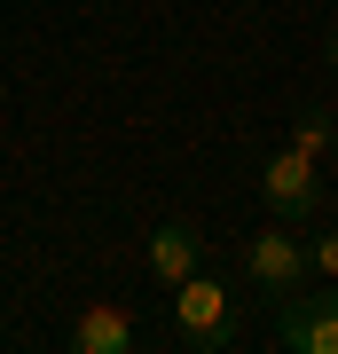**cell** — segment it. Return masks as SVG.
Segmentation results:
<instances>
[{
  "label": "cell",
  "instance_id": "obj_1",
  "mask_svg": "<svg viewBox=\"0 0 338 354\" xmlns=\"http://www.w3.org/2000/svg\"><path fill=\"white\" fill-rule=\"evenodd\" d=\"M244 339V299L228 291L220 276H181L173 283V346H189V354H228Z\"/></svg>",
  "mask_w": 338,
  "mask_h": 354
},
{
  "label": "cell",
  "instance_id": "obj_2",
  "mask_svg": "<svg viewBox=\"0 0 338 354\" xmlns=\"http://www.w3.org/2000/svg\"><path fill=\"white\" fill-rule=\"evenodd\" d=\"M260 197H267V213H276L283 228H314L323 221V197H330L323 189V158H307V150L283 142V150L260 165Z\"/></svg>",
  "mask_w": 338,
  "mask_h": 354
},
{
  "label": "cell",
  "instance_id": "obj_3",
  "mask_svg": "<svg viewBox=\"0 0 338 354\" xmlns=\"http://www.w3.org/2000/svg\"><path fill=\"white\" fill-rule=\"evenodd\" d=\"M307 276H314L307 268V236H291L283 221L260 228V236H244V283L260 291V299H291Z\"/></svg>",
  "mask_w": 338,
  "mask_h": 354
},
{
  "label": "cell",
  "instance_id": "obj_4",
  "mask_svg": "<svg viewBox=\"0 0 338 354\" xmlns=\"http://www.w3.org/2000/svg\"><path fill=\"white\" fill-rule=\"evenodd\" d=\"M276 346L283 354H338V283L330 291H291L276 299Z\"/></svg>",
  "mask_w": 338,
  "mask_h": 354
},
{
  "label": "cell",
  "instance_id": "obj_5",
  "mask_svg": "<svg viewBox=\"0 0 338 354\" xmlns=\"http://www.w3.org/2000/svg\"><path fill=\"white\" fill-rule=\"evenodd\" d=\"M205 252H213V236H205L197 221H158V228H150V283L173 291L181 276L205 268Z\"/></svg>",
  "mask_w": 338,
  "mask_h": 354
},
{
  "label": "cell",
  "instance_id": "obj_6",
  "mask_svg": "<svg viewBox=\"0 0 338 354\" xmlns=\"http://www.w3.org/2000/svg\"><path fill=\"white\" fill-rule=\"evenodd\" d=\"M71 354H142V323L126 315L118 299H95L87 315L71 323Z\"/></svg>",
  "mask_w": 338,
  "mask_h": 354
},
{
  "label": "cell",
  "instance_id": "obj_7",
  "mask_svg": "<svg viewBox=\"0 0 338 354\" xmlns=\"http://www.w3.org/2000/svg\"><path fill=\"white\" fill-rule=\"evenodd\" d=\"M330 134H338V118H314V111L291 118V150H307V158H330Z\"/></svg>",
  "mask_w": 338,
  "mask_h": 354
},
{
  "label": "cell",
  "instance_id": "obj_8",
  "mask_svg": "<svg viewBox=\"0 0 338 354\" xmlns=\"http://www.w3.org/2000/svg\"><path fill=\"white\" fill-rule=\"evenodd\" d=\"M307 268L338 283V228H314V236H307Z\"/></svg>",
  "mask_w": 338,
  "mask_h": 354
},
{
  "label": "cell",
  "instance_id": "obj_9",
  "mask_svg": "<svg viewBox=\"0 0 338 354\" xmlns=\"http://www.w3.org/2000/svg\"><path fill=\"white\" fill-rule=\"evenodd\" d=\"M330 79H338V24H330Z\"/></svg>",
  "mask_w": 338,
  "mask_h": 354
}]
</instances>
